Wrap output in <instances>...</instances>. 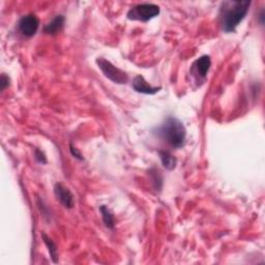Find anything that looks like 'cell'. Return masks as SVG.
Wrapping results in <instances>:
<instances>
[{"mask_svg": "<svg viewBox=\"0 0 265 265\" xmlns=\"http://www.w3.org/2000/svg\"><path fill=\"white\" fill-rule=\"evenodd\" d=\"M158 136L174 148L183 146L186 136L184 126L175 117H168L158 129Z\"/></svg>", "mask_w": 265, "mask_h": 265, "instance_id": "2", "label": "cell"}, {"mask_svg": "<svg viewBox=\"0 0 265 265\" xmlns=\"http://www.w3.org/2000/svg\"><path fill=\"white\" fill-rule=\"evenodd\" d=\"M34 158L35 160L41 163V164H47V159H46V156L42 153V151L40 149H35L34 150Z\"/></svg>", "mask_w": 265, "mask_h": 265, "instance_id": "13", "label": "cell"}, {"mask_svg": "<svg viewBox=\"0 0 265 265\" xmlns=\"http://www.w3.org/2000/svg\"><path fill=\"white\" fill-rule=\"evenodd\" d=\"M159 154H160L162 164L167 170H173L176 167L177 161L175 157H173L170 153H168V151H160Z\"/></svg>", "mask_w": 265, "mask_h": 265, "instance_id": "11", "label": "cell"}, {"mask_svg": "<svg viewBox=\"0 0 265 265\" xmlns=\"http://www.w3.org/2000/svg\"><path fill=\"white\" fill-rule=\"evenodd\" d=\"M39 26L40 20L33 14L23 16L18 24L20 32L26 37L33 36L36 33L37 29H39Z\"/></svg>", "mask_w": 265, "mask_h": 265, "instance_id": "5", "label": "cell"}, {"mask_svg": "<svg viewBox=\"0 0 265 265\" xmlns=\"http://www.w3.org/2000/svg\"><path fill=\"white\" fill-rule=\"evenodd\" d=\"M63 25H64V17L62 15H58L50 23H48L45 26L44 31H45V33L55 35L61 31V29L63 28Z\"/></svg>", "mask_w": 265, "mask_h": 265, "instance_id": "9", "label": "cell"}, {"mask_svg": "<svg viewBox=\"0 0 265 265\" xmlns=\"http://www.w3.org/2000/svg\"><path fill=\"white\" fill-rule=\"evenodd\" d=\"M133 88L135 91L143 94H156L159 92L162 88L161 87H154L151 86L148 82L145 81L144 77L141 75L136 76L133 80Z\"/></svg>", "mask_w": 265, "mask_h": 265, "instance_id": "8", "label": "cell"}, {"mask_svg": "<svg viewBox=\"0 0 265 265\" xmlns=\"http://www.w3.org/2000/svg\"><path fill=\"white\" fill-rule=\"evenodd\" d=\"M251 2H224L220 8L219 20L225 32H233L247 16Z\"/></svg>", "mask_w": 265, "mask_h": 265, "instance_id": "1", "label": "cell"}, {"mask_svg": "<svg viewBox=\"0 0 265 265\" xmlns=\"http://www.w3.org/2000/svg\"><path fill=\"white\" fill-rule=\"evenodd\" d=\"M97 63L100 67V69L105 75V77L114 82L116 84H126L129 80V77L127 73L122 70L121 68L113 65L109 60L105 58H98Z\"/></svg>", "mask_w": 265, "mask_h": 265, "instance_id": "3", "label": "cell"}, {"mask_svg": "<svg viewBox=\"0 0 265 265\" xmlns=\"http://www.w3.org/2000/svg\"><path fill=\"white\" fill-rule=\"evenodd\" d=\"M211 65V60L210 57L208 55H204L201 56L200 58H198L193 64H192V68L191 71L193 74L194 77H196V79L198 80H204L206 78V75L210 68Z\"/></svg>", "mask_w": 265, "mask_h": 265, "instance_id": "6", "label": "cell"}, {"mask_svg": "<svg viewBox=\"0 0 265 265\" xmlns=\"http://www.w3.org/2000/svg\"><path fill=\"white\" fill-rule=\"evenodd\" d=\"M54 194L57 200L65 207V208H73L75 204L74 196L68 188L63 185L61 182H57L54 185Z\"/></svg>", "mask_w": 265, "mask_h": 265, "instance_id": "7", "label": "cell"}, {"mask_svg": "<svg viewBox=\"0 0 265 265\" xmlns=\"http://www.w3.org/2000/svg\"><path fill=\"white\" fill-rule=\"evenodd\" d=\"M42 237L44 239V243L46 244L48 250H49V253H50V256H51V259L53 260L54 263H57L58 262V252H57V247L56 245L54 244V242L45 233L42 234Z\"/></svg>", "mask_w": 265, "mask_h": 265, "instance_id": "12", "label": "cell"}, {"mask_svg": "<svg viewBox=\"0 0 265 265\" xmlns=\"http://www.w3.org/2000/svg\"><path fill=\"white\" fill-rule=\"evenodd\" d=\"M69 148H70V153H71V155L75 157V158H77L78 160H83L84 158L82 157V155L79 153V151H78V149L77 148H75L71 144H70V146H69Z\"/></svg>", "mask_w": 265, "mask_h": 265, "instance_id": "15", "label": "cell"}, {"mask_svg": "<svg viewBox=\"0 0 265 265\" xmlns=\"http://www.w3.org/2000/svg\"><path fill=\"white\" fill-rule=\"evenodd\" d=\"M100 211L102 213V218L104 221L105 226L109 229H114L115 227V221H114V215L111 212V210L107 206H101Z\"/></svg>", "mask_w": 265, "mask_h": 265, "instance_id": "10", "label": "cell"}, {"mask_svg": "<svg viewBox=\"0 0 265 265\" xmlns=\"http://www.w3.org/2000/svg\"><path fill=\"white\" fill-rule=\"evenodd\" d=\"M160 14V8L154 4H142L132 8L128 13V18L134 21L147 22Z\"/></svg>", "mask_w": 265, "mask_h": 265, "instance_id": "4", "label": "cell"}, {"mask_svg": "<svg viewBox=\"0 0 265 265\" xmlns=\"http://www.w3.org/2000/svg\"><path fill=\"white\" fill-rule=\"evenodd\" d=\"M0 82H2V83H0V85H2V90L4 91L10 85V78L8 77L6 74H3L2 81H0Z\"/></svg>", "mask_w": 265, "mask_h": 265, "instance_id": "14", "label": "cell"}]
</instances>
